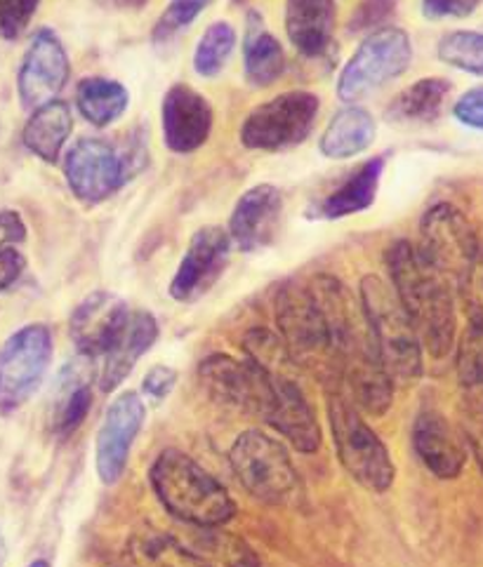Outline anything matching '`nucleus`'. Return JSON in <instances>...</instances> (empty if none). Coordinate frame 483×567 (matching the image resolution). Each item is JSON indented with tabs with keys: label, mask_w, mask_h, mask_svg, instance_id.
Returning <instances> with one entry per match:
<instances>
[{
	"label": "nucleus",
	"mask_w": 483,
	"mask_h": 567,
	"mask_svg": "<svg viewBox=\"0 0 483 567\" xmlns=\"http://www.w3.org/2000/svg\"><path fill=\"white\" fill-rule=\"evenodd\" d=\"M413 45L403 29L387 27L370 33L359 45L354 56L347 62L338 81L342 102L354 104L370 92L392 83L401 73L411 69Z\"/></svg>",
	"instance_id": "9d476101"
},
{
	"label": "nucleus",
	"mask_w": 483,
	"mask_h": 567,
	"mask_svg": "<svg viewBox=\"0 0 483 567\" xmlns=\"http://www.w3.org/2000/svg\"><path fill=\"white\" fill-rule=\"evenodd\" d=\"M29 567H50V563L48 560H33Z\"/></svg>",
	"instance_id": "09e8293b"
},
{
	"label": "nucleus",
	"mask_w": 483,
	"mask_h": 567,
	"mask_svg": "<svg viewBox=\"0 0 483 567\" xmlns=\"http://www.w3.org/2000/svg\"><path fill=\"white\" fill-rule=\"evenodd\" d=\"M336 0H288L286 33L292 48L307 60H321L336 35Z\"/></svg>",
	"instance_id": "5701e85b"
},
{
	"label": "nucleus",
	"mask_w": 483,
	"mask_h": 567,
	"mask_svg": "<svg viewBox=\"0 0 483 567\" xmlns=\"http://www.w3.org/2000/svg\"><path fill=\"white\" fill-rule=\"evenodd\" d=\"M236 48V31L227 22H215L201 35L194 52V69L203 79H213L222 69Z\"/></svg>",
	"instance_id": "72a5a7b5"
},
{
	"label": "nucleus",
	"mask_w": 483,
	"mask_h": 567,
	"mask_svg": "<svg viewBox=\"0 0 483 567\" xmlns=\"http://www.w3.org/2000/svg\"><path fill=\"white\" fill-rule=\"evenodd\" d=\"M69 56L58 33L41 29L33 35L20 73H17V92H20L22 106L35 111L58 100L69 81Z\"/></svg>",
	"instance_id": "2eb2a0df"
},
{
	"label": "nucleus",
	"mask_w": 483,
	"mask_h": 567,
	"mask_svg": "<svg viewBox=\"0 0 483 567\" xmlns=\"http://www.w3.org/2000/svg\"><path fill=\"white\" fill-rule=\"evenodd\" d=\"M359 299L384 370L399 384H415L422 377V347L397 292L380 276H363Z\"/></svg>",
	"instance_id": "423d86ee"
},
{
	"label": "nucleus",
	"mask_w": 483,
	"mask_h": 567,
	"mask_svg": "<svg viewBox=\"0 0 483 567\" xmlns=\"http://www.w3.org/2000/svg\"><path fill=\"white\" fill-rule=\"evenodd\" d=\"M232 240L229 234L222 231L219 226H206L198 229L189 248L184 252L177 274L171 282V295L177 301H192L206 292L213 282L225 271L229 261Z\"/></svg>",
	"instance_id": "a211bd4d"
},
{
	"label": "nucleus",
	"mask_w": 483,
	"mask_h": 567,
	"mask_svg": "<svg viewBox=\"0 0 483 567\" xmlns=\"http://www.w3.org/2000/svg\"><path fill=\"white\" fill-rule=\"evenodd\" d=\"M27 269V257L17 245H0V292L17 286Z\"/></svg>",
	"instance_id": "ea45409f"
},
{
	"label": "nucleus",
	"mask_w": 483,
	"mask_h": 567,
	"mask_svg": "<svg viewBox=\"0 0 483 567\" xmlns=\"http://www.w3.org/2000/svg\"><path fill=\"white\" fill-rule=\"evenodd\" d=\"M458 382L464 395V408L483 412V332L467 330L458 347Z\"/></svg>",
	"instance_id": "2f4dec72"
},
{
	"label": "nucleus",
	"mask_w": 483,
	"mask_h": 567,
	"mask_svg": "<svg viewBox=\"0 0 483 567\" xmlns=\"http://www.w3.org/2000/svg\"><path fill=\"white\" fill-rule=\"evenodd\" d=\"M127 556L135 567H213L210 560L187 549L182 542L161 533H142L127 546Z\"/></svg>",
	"instance_id": "7c9ffc66"
},
{
	"label": "nucleus",
	"mask_w": 483,
	"mask_h": 567,
	"mask_svg": "<svg viewBox=\"0 0 483 567\" xmlns=\"http://www.w3.org/2000/svg\"><path fill=\"white\" fill-rule=\"evenodd\" d=\"M453 85L445 79H422L397 94L389 104L387 118L394 123H432L441 116Z\"/></svg>",
	"instance_id": "c85d7f7f"
},
{
	"label": "nucleus",
	"mask_w": 483,
	"mask_h": 567,
	"mask_svg": "<svg viewBox=\"0 0 483 567\" xmlns=\"http://www.w3.org/2000/svg\"><path fill=\"white\" fill-rule=\"evenodd\" d=\"M455 118L474 130H483V85L472 87L455 102Z\"/></svg>",
	"instance_id": "a19ab883"
},
{
	"label": "nucleus",
	"mask_w": 483,
	"mask_h": 567,
	"mask_svg": "<svg viewBox=\"0 0 483 567\" xmlns=\"http://www.w3.org/2000/svg\"><path fill=\"white\" fill-rule=\"evenodd\" d=\"M284 198L271 184H257L236 200L229 219V240L244 252H257L278 234Z\"/></svg>",
	"instance_id": "aec40b11"
},
{
	"label": "nucleus",
	"mask_w": 483,
	"mask_h": 567,
	"mask_svg": "<svg viewBox=\"0 0 483 567\" xmlns=\"http://www.w3.org/2000/svg\"><path fill=\"white\" fill-rule=\"evenodd\" d=\"M158 339V323L154 313L133 311L127 316L121 334L111 349L104 353V368L100 374V389L104 393L116 391L130 372L135 370L140 358L154 347Z\"/></svg>",
	"instance_id": "b1692460"
},
{
	"label": "nucleus",
	"mask_w": 483,
	"mask_h": 567,
	"mask_svg": "<svg viewBox=\"0 0 483 567\" xmlns=\"http://www.w3.org/2000/svg\"><path fill=\"white\" fill-rule=\"evenodd\" d=\"M384 264L401 307L411 320L420 347L436 361L449 355L455 347L458 318L455 290L445 278L427 267L415 245L397 240L389 245Z\"/></svg>",
	"instance_id": "f03ea898"
},
{
	"label": "nucleus",
	"mask_w": 483,
	"mask_h": 567,
	"mask_svg": "<svg viewBox=\"0 0 483 567\" xmlns=\"http://www.w3.org/2000/svg\"><path fill=\"white\" fill-rule=\"evenodd\" d=\"M27 240V224L14 210H0V245H20Z\"/></svg>",
	"instance_id": "a18cd8bd"
},
{
	"label": "nucleus",
	"mask_w": 483,
	"mask_h": 567,
	"mask_svg": "<svg viewBox=\"0 0 483 567\" xmlns=\"http://www.w3.org/2000/svg\"><path fill=\"white\" fill-rule=\"evenodd\" d=\"M175 384H177V372L168 365H156V368L146 372L142 389H144L148 399L163 401V399H168L171 391L175 389Z\"/></svg>",
	"instance_id": "37998d69"
},
{
	"label": "nucleus",
	"mask_w": 483,
	"mask_h": 567,
	"mask_svg": "<svg viewBox=\"0 0 483 567\" xmlns=\"http://www.w3.org/2000/svg\"><path fill=\"white\" fill-rule=\"evenodd\" d=\"M148 478L158 502L182 523L222 527L236 516L227 487L179 450L161 452Z\"/></svg>",
	"instance_id": "20e7f679"
},
{
	"label": "nucleus",
	"mask_w": 483,
	"mask_h": 567,
	"mask_svg": "<svg viewBox=\"0 0 483 567\" xmlns=\"http://www.w3.org/2000/svg\"><path fill=\"white\" fill-rule=\"evenodd\" d=\"M146 408L137 393H121L106 408L102 426L97 431L95 462L97 474L104 485H114L123 478L130 460V450L135 445L137 433L144 424Z\"/></svg>",
	"instance_id": "dca6fc26"
},
{
	"label": "nucleus",
	"mask_w": 483,
	"mask_h": 567,
	"mask_svg": "<svg viewBox=\"0 0 483 567\" xmlns=\"http://www.w3.org/2000/svg\"><path fill=\"white\" fill-rule=\"evenodd\" d=\"M114 3L121 8H133V6H142L144 0H114Z\"/></svg>",
	"instance_id": "49530a36"
},
{
	"label": "nucleus",
	"mask_w": 483,
	"mask_h": 567,
	"mask_svg": "<svg viewBox=\"0 0 483 567\" xmlns=\"http://www.w3.org/2000/svg\"><path fill=\"white\" fill-rule=\"evenodd\" d=\"M384 156L366 161L354 175H351L338 192H332L321 205L319 217L323 219H342L349 215H357L368 210L376 203L380 179L384 173Z\"/></svg>",
	"instance_id": "cd10ccee"
},
{
	"label": "nucleus",
	"mask_w": 483,
	"mask_h": 567,
	"mask_svg": "<svg viewBox=\"0 0 483 567\" xmlns=\"http://www.w3.org/2000/svg\"><path fill=\"white\" fill-rule=\"evenodd\" d=\"M464 441L470 443L479 468L483 471V412L464 408Z\"/></svg>",
	"instance_id": "c03bdc74"
},
{
	"label": "nucleus",
	"mask_w": 483,
	"mask_h": 567,
	"mask_svg": "<svg viewBox=\"0 0 483 567\" xmlns=\"http://www.w3.org/2000/svg\"><path fill=\"white\" fill-rule=\"evenodd\" d=\"M328 420L332 443L347 474L370 493H387L397 476L394 462L378 433L363 422L357 405L340 386H330L328 391Z\"/></svg>",
	"instance_id": "0eeeda50"
},
{
	"label": "nucleus",
	"mask_w": 483,
	"mask_h": 567,
	"mask_svg": "<svg viewBox=\"0 0 483 567\" xmlns=\"http://www.w3.org/2000/svg\"><path fill=\"white\" fill-rule=\"evenodd\" d=\"M460 297L467 313L470 328L483 332V234H479V248L472 267L460 286Z\"/></svg>",
	"instance_id": "e433bc0d"
},
{
	"label": "nucleus",
	"mask_w": 483,
	"mask_h": 567,
	"mask_svg": "<svg viewBox=\"0 0 483 567\" xmlns=\"http://www.w3.org/2000/svg\"><path fill=\"white\" fill-rule=\"evenodd\" d=\"M479 248V231L455 205L439 203L422 215L415 250L427 267L434 269L460 290Z\"/></svg>",
	"instance_id": "1a4fd4ad"
},
{
	"label": "nucleus",
	"mask_w": 483,
	"mask_h": 567,
	"mask_svg": "<svg viewBox=\"0 0 483 567\" xmlns=\"http://www.w3.org/2000/svg\"><path fill=\"white\" fill-rule=\"evenodd\" d=\"M213 0H171V6L163 10L154 29V43H168L179 31L192 27L194 19L206 10Z\"/></svg>",
	"instance_id": "c9c22d12"
},
{
	"label": "nucleus",
	"mask_w": 483,
	"mask_h": 567,
	"mask_svg": "<svg viewBox=\"0 0 483 567\" xmlns=\"http://www.w3.org/2000/svg\"><path fill=\"white\" fill-rule=\"evenodd\" d=\"M198 380L217 403L267 417L271 403L269 384L250 361H238L225 353L208 355L198 365Z\"/></svg>",
	"instance_id": "ddd939ff"
},
{
	"label": "nucleus",
	"mask_w": 483,
	"mask_h": 567,
	"mask_svg": "<svg viewBox=\"0 0 483 567\" xmlns=\"http://www.w3.org/2000/svg\"><path fill=\"white\" fill-rule=\"evenodd\" d=\"M229 462L248 493L274 506H288L302 497L300 476L286 447L263 431H246L234 441Z\"/></svg>",
	"instance_id": "6e6552de"
},
{
	"label": "nucleus",
	"mask_w": 483,
	"mask_h": 567,
	"mask_svg": "<svg viewBox=\"0 0 483 567\" xmlns=\"http://www.w3.org/2000/svg\"><path fill=\"white\" fill-rule=\"evenodd\" d=\"M376 118L361 106H347L338 111L321 137V154L332 161H347L373 144Z\"/></svg>",
	"instance_id": "bb28decb"
},
{
	"label": "nucleus",
	"mask_w": 483,
	"mask_h": 567,
	"mask_svg": "<svg viewBox=\"0 0 483 567\" xmlns=\"http://www.w3.org/2000/svg\"><path fill=\"white\" fill-rule=\"evenodd\" d=\"M403 0H363V3L351 12L349 33H373L387 29L392 19H397Z\"/></svg>",
	"instance_id": "4c0bfd02"
},
{
	"label": "nucleus",
	"mask_w": 483,
	"mask_h": 567,
	"mask_svg": "<svg viewBox=\"0 0 483 567\" xmlns=\"http://www.w3.org/2000/svg\"><path fill=\"white\" fill-rule=\"evenodd\" d=\"M246 361H250L265 374L269 384L271 403L265 422L305 455H311L321 447V426L307 401L305 389L297 380V368L288 355L278 334L255 328L244 337Z\"/></svg>",
	"instance_id": "7ed1b4c3"
},
{
	"label": "nucleus",
	"mask_w": 483,
	"mask_h": 567,
	"mask_svg": "<svg viewBox=\"0 0 483 567\" xmlns=\"http://www.w3.org/2000/svg\"><path fill=\"white\" fill-rule=\"evenodd\" d=\"M321 102L314 92L292 90L250 111L240 142L255 151H281L302 144L319 118Z\"/></svg>",
	"instance_id": "f8f14e48"
},
{
	"label": "nucleus",
	"mask_w": 483,
	"mask_h": 567,
	"mask_svg": "<svg viewBox=\"0 0 483 567\" xmlns=\"http://www.w3.org/2000/svg\"><path fill=\"white\" fill-rule=\"evenodd\" d=\"M413 450L424 468L441 481H453L467 464V450L451 422L436 410H424L413 424Z\"/></svg>",
	"instance_id": "412c9836"
},
{
	"label": "nucleus",
	"mask_w": 483,
	"mask_h": 567,
	"mask_svg": "<svg viewBox=\"0 0 483 567\" xmlns=\"http://www.w3.org/2000/svg\"><path fill=\"white\" fill-rule=\"evenodd\" d=\"M52 332L31 323L8 337L0 347V412L20 410L39 391L52 363Z\"/></svg>",
	"instance_id": "9b49d317"
},
{
	"label": "nucleus",
	"mask_w": 483,
	"mask_h": 567,
	"mask_svg": "<svg viewBox=\"0 0 483 567\" xmlns=\"http://www.w3.org/2000/svg\"><path fill=\"white\" fill-rule=\"evenodd\" d=\"M309 288L326 318L338 386L357 410L382 417L394 399V380L382 365L361 299H354L342 280L326 274L316 276Z\"/></svg>",
	"instance_id": "f257e3e1"
},
{
	"label": "nucleus",
	"mask_w": 483,
	"mask_h": 567,
	"mask_svg": "<svg viewBox=\"0 0 483 567\" xmlns=\"http://www.w3.org/2000/svg\"><path fill=\"white\" fill-rule=\"evenodd\" d=\"M244 66L246 79L253 87L274 85L286 69V54L276 35L265 27V19L257 12L248 14L244 35Z\"/></svg>",
	"instance_id": "393cba45"
},
{
	"label": "nucleus",
	"mask_w": 483,
	"mask_h": 567,
	"mask_svg": "<svg viewBox=\"0 0 483 567\" xmlns=\"http://www.w3.org/2000/svg\"><path fill=\"white\" fill-rule=\"evenodd\" d=\"M163 142L175 154H194L213 132V106L189 85H173L161 104Z\"/></svg>",
	"instance_id": "f3484780"
},
{
	"label": "nucleus",
	"mask_w": 483,
	"mask_h": 567,
	"mask_svg": "<svg viewBox=\"0 0 483 567\" xmlns=\"http://www.w3.org/2000/svg\"><path fill=\"white\" fill-rule=\"evenodd\" d=\"M439 60L453 69L483 75V33L481 31H453L441 38L436 48Z\"/></svg>",
	"instance_id": "f704fd0d"
},
{
	"label": "nucleus",
	"mask_w": 483,
	"mask_h": 567,
	"mask_svg": "<svg viewBox=\"0 0 483 567\" xmlns=\"http://www.w3.org/2000/svg\"><path fill=\"white\" fill-rule=\"evenodd\" d=\"M66 184L79 200L95 205L130 182L121 151L106 140L90 137L71 146L64 161Z\"/></svg>",
	"instance_id": "4468645a"
},
{
	"label": "nucleus",
	"mask_w": 483,
	"mask_h": 567,
	"mask_svg": "<svg viewBox=\"0 0 483 567\" xmlns=\"http://www.w3.org/2000/svg\"><path fill=\"white\" fill-rule=\"evenodd\" d=\"M92 382H95V363L88 355H76L69 361L54 380L50 424L58 436H71L92 408Z\"/></svg>",
	"instance_id": "4be33fe9"
},
{
	"label": "nucleus",
	"mask_w": 483,
	"mask_h": 567,
	"mask_svg": "<svg viewBox=\"0 0 483 567\" xmlns=\"http://www.w3.org/2000/svg\"><path fill=\"white\" fill-rule=\"evenodd\" d=\"M127 102V90L119 81L102 79V75H92V79L81 81L76 90V104L81 116L97 127L116 123L125 113Z\"/></svg>",
	"instance_id": "c756f323"
},
{
	"label": "nucleus",
	"mask_w": 483,
	"mask_h": 567,
	"mask_svg": "<svg viewBox=\"0 0 483 567\" xmlns=\"http://www.w3.org/2000/svg\"><path fill=\"white\" fill-rule=\"evenodd\" d=\"M71 106L62 100H54L31 113L22 132V142L33 156L45 163H58L64 144L71 137Z\"/></svg>",
	"instance_id": "a878e982"
},
{
	"label": "nucleus",
	"mask_w": 483,
	"mask_h": 567,
	"mask_svg": "<svg viewBox=\"0 0 483 567\" xmlns=\"http://www.w3.org/2000/svg\"><path fill=\"white\" fill-rule=\"evenodd\" d=\"M6 560V542H3V535H0V565H3Z\"/></svg>",
	"instance_id": "de8ad7c7"
},
{
	"label": "nucleus",
	"mask_w": 483,
	"mask_h": 567,
	"mask_svg": "<svg viewBox=\"0 0 483 567\" xmlns=\"http://www.w3.org/2000/svg\"><path fill=\"white\" fill-rule=\"evenodd\" d=\"M198 530L203 533V537L196 539V546H201L196 551L198 556L225 567H259L257 554L244 539L229 535L222 527H198Z\"/></svg>",
	"instance_id": "473e14b6"
},
{
	"label": "nucleus",
	"mask_w": 483,
	"mask_h": 567,
	"mask_svg": "<svg viewBox=\"0 0 483 567\" xmlns=\"http://www.w3.org/2000/svg\"><path fill=\"white\" fill-rule=\"evenodd\" d=\"M483 6V0H422V12L430 19L470 17Z\"/></svg>",
	"instance_id": "79ce46f5"
},
{
	"label": "nucleus",
	"mask_w": 483,
	"mask_h": 567,
	"mask_svg": "<svg viewBox=\"0 0 483 567\" xmlns=\"http://www.w3.org/2000/svg\"><path fill=\"white\" fill-rule=\"evenodd\" d=\"M274 316L278 339L284 342L292 363L319 377L326 386H338V365L332 355L328 326L311 288L300 286V282H286L276 292Z\"/></svg>",
	"instance_id": "39448f33"
},
{
	"label": "nucleus",
	"mask_w": 483,
	"mask_h": 567,
	"mask_svg": "<svg viewBox=\"0 0 483 567\" xmlns=\"http://www.w3.org/2000/svg\"><path fill=\"white\" fill-rule=\"evenodd\" d=\"M127 316V305L116 295L95 292L85 297L69 320V332L79 353L92 361L104 355L116 342Z\"/></svg>",
	"instance_id": "6ab92c4d"
},
{
	"label": "nucleus",
	"mask_w": 483,
	"mask_h": 567,
	"mask_svg": "<svg viewBox=\"0 0 483 567\" xmlns=\"http://www.w3.org/2000/svg\"><path fill=\"white\" fill-rule=\"evenodd\" d=\"M41 0H0V38L17 41L39 12Z\"/></svg>",
	"instance_id": "58836bf2"
}]
</instances>
